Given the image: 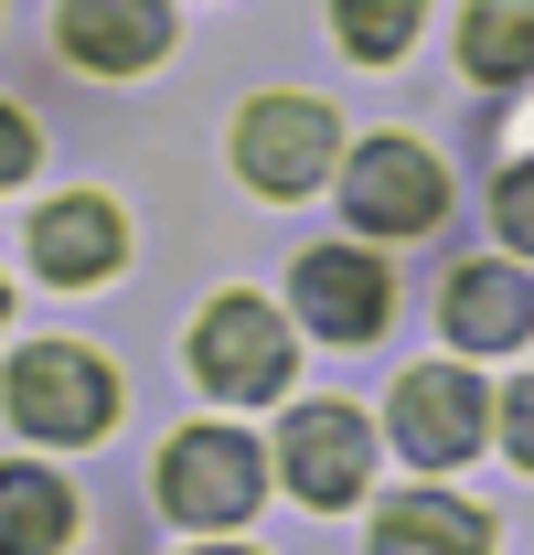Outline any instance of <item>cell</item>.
<instances>
[{"label":"cell","mask_w":534,"mask_h":555,"mask_svg":"<svg viewBox=\"0 0 534 555\" xmlns=\"http://www.w3.org/2000/svg\"><path fill=\"white\" fill-rule=\"evenodd\" d=\"M118 416V374L97 363V352L75 343H33L11 363V427L22 438H43V449H75V438H97Z\"/></svg>","instance_id":"1"},{"label":"cell","mask_w":534,"mask_h":555,"mask_svg":"<svg viewBox=\"0 0 534 555\" xmlns=\"http://www.w3.org/2000/svg\"><path fill=\"white\" fill-rule=\"evenodd\" d=\"M267 491V449L257 438H236V427H182L171 449H161V502L203 524V534H225V524H246Z\"/></svg>","instance_id":"2"},{"label":"cell","mask_w":534,"mask_h":555,"mask_svg":"<svg viewBox=\"0 0 534 555\" xmlns=\"http://www.w3.org/2000/svg\"><path fill=\"white\" fill-rule=\"evenodd\" d=\"M289 321L267 310V299H214L193 321V374L203 396H225V406H267V396H289Z\"/></svg>","instance_id":"3"},{"label":"cell","mask_w":534,"mask_h":555,"mask_svg":"<svg viewBox=\"0 0 534 555\" xmlns=\"http://www.w3.org/2000/svg\"><path fill=\"white\" fill-rule=\"evenodd\" d=\"M332 107H310V96H257L246 118H236V171L257 182L267 204H300V193H321V171H332Z\"/></svg>","instance_id":"4"},{"label":"cell","mask_w":534,"mask_h":555,"mask_svg":"<svg viewBox=\"0 0 534 555\" xmlns=\"http://www.w3.org/2000/svg\"><path fill=\"white\" fill-rule=\"evenodd\" d=\"M342 214L374 224V235H428L449 214V171L417 150V139H364L342 160Z\"/></svg>","instance_id":"5"},{"label":"cell","mask_w":534,"mask_h":555,"mask_svg":"<svg viewBox=\"0 0 534 555\" xmlns=\"http://www.w3.org/2000/svg\"><path fill=\"white\" fill-rule=\"evenodd\" d=\"M481 427H492V396L470 385L460 363H417L396 385V449L417 470H460L470 449H481Z\"/></svg>","instance_id":"6"},{"label":"cell","mask_w":534,"mask_h":555,"mask_svg":"<svg viewBox=\"0 0 534 555\" xmlns=\"http://www.w3.org/2000/svg\"><path fill=\"white\" fill-rule=\"evenodd\" d=\"M278 470H289L300 502L342 513V502L364 491V470H374V427H364L353 406H300L289 427H278Z\"/></svg>","instance_id":"7"},{"label":"cell","mask_w":534,"mask_h":555,"mask_svg":"<svg viewBox=\"0 0 534 555\" xmlns=\"http://www.w3.org/2000/svg\"><path fill=\"white\" fill-rule=\"evenodd\" d=\"M300 321L332 343H374L385 332V268L364 246H310L300 257Z\"/></svg>","instance_id":"8"},{"label":"cell","mask_w":534,"mask_h":555,"mask_svg":"<svg viewBox=\"0 0 534 555\" xmlns=\"http://www.w3.org/2000/svg\"><path fill=\"white\" fill-rule=\"evenodd\" d=\"M171 43V0H65V54L97 75H139Z\"/></svg>","instance_id":"9"},{"label":"cell","mask_w":534,"mask_h":555,"mask_svg":"<svg viewBox=\"0 0 534 555\" xmlns=\"http://www.w3.org/2000/svg\"><path fill=\"white\" fill-rule=\"evenodd\" d=\"M438 321H449L460 352H513L534 332V288L503 268V257H470V268H449V310H438Z\"/></svg>","instance_id":"10"},{"label":"cell","mask_w":534,"mask_h":555,"mask_svg":"<svg viewBox=\"0 0 534 555\" xmlns=\"http://www.w3.org/2000/svg\"><path fill=\"white\" fill-rule=\"evenodd\" d=\"M118 246H129V235H118V214L97 204V193H75V204H54L43 224H33V268L54 278V288L107 278V268H118Z\"/></svg>","instance_id":"11"},{"label":"cell","mask_w":534,"mask_h":555,"mask_svg":"<svg viewBox=\"0 0 534 555\" xmlns=\"http://www.w3.org/2000/svg\"><path fill=\"white\" fill-rule=\"evenodd\" d=\"M374 555H492V524L449 491H396L374 513Z\"/></svg>","instance_id":"12"},{"label":"cell","mask_w":534,"mask_h":555,"mask_svg":"<svg viewBox=\"0 0 534 555\" xmlns=\"http://www.w3.org/2000/svg\"><path fill=\"white\" fill-rule=\"evenodd\" d=\"M75 534V491L54 470H0V555H54Z\"/></svg>","instance_id":"13"},{"label":"cell","mask_w":534,"mask_h":555,"mask_svg":"<svg viewBox=\"0 0 534 555\" xmlns=\"http://www.w3.org/2000/svg\"><path fill=\"white\" fill-rule=\"evenodd\" d=\"M460 65L481 75V86H513V75H534V0H470V22H460Z\"/></svg>","instance_id":"14"},{"label":"cell","mask_w":534,"mask_h":555,"mask_svg":"<svg viewBox=\"0 0 534 555\" xmlns=\"http://www.w3.org/2000/svg\"><path fill=\"white\" fill-rule=\"evenodd\" d=\"M428 22V0H332V33L342 54H364V65H385V54H406V33Z\"/></svg>","instance_id":"15"},{"label":"cell","mask_w":534,"mask_h":555,"mask_svg":"<svg viewBox=\"0 0 534 555\" xmlns=\"http://www.w3.org/2000/svg\"><path fill=\"white\" fill-rule=\"evenodd\" d=\"M492 224H503V246H513V257H534V160H513V171H503Z\"/></svg>","instance_id":"16"},{"label":"cell","mask_w":534,"mask_h":555,"mask_svg":"<svg viewBox=\"0 0 534 555\" xmlns=\"http://www.w3.org/2000/svg\"><path fill=\"white\" fill-rule=\"evenodd\" d=\"M22 171H33V118H22V107H0V193H11Z\"/></svg>","instance_id":"17"},{"label":"cell","mask_w":534,"mask_h":555,"mask_svg":"<svg viewBox=\"0 0 534 555\" xmlns=\"http://www.w3.org/2000/svg\"><path fill=\"white\" fill-rule=\"evenodd\" d=\"M492 416H503V438H513V460L534 470V385H513V396H503Z\"/></svg>","instance_id":"18"},{"label":"cell","mask_w":534,"mask_h":555,"mask_svg":"<svg viewBox=\"0 0 534 555\" xmlns=\"http://www.w3.org/2000/svg\"><path fill=\"white\" fill-rule=\"evenodd\" d=\"M193 555H246V545H193Z\"/></svg>","instance_id":"19"},{"label":"cell","mask_w":534,"mask_h":555,"mask_svg":"<svg viewBox=\"0 0 534 555\" xmlns=\"http://www.w3.org/2000/svg\"><path fill=\"white\" fill-rule=\"evenodd\" d=\"M0 321H11V288H0Z\"/></svg>","instance_id":"20"}]
</instances>
